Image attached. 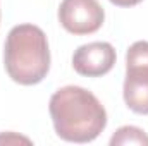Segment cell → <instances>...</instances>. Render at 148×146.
Masks as SVG:
<instances>
[{"mask_svg": "<svg viewBox=\"0 0 148 146\" xmlns=\"http://www.w3.org/2000/svg\"><path fill=\"white\" fill-rule=\"evenodd\" d=\"M57 136L69 143H91L107 126V112L100 100L81 86L57 89L48 103Z\"/></svg>", "mask_w": 148, "mask_h": 146, "instance_id": "obj_1", "label": "cell"}, {"mask_svg": "<svg viewBox=\"0 0 148 146\" xmlns=\"http://www.w3.org/2000/svg\"><path fill=\"white\" fill-rule=\"evenodd\" d=\"M3 65L9 77L23 86L41 83L50 71L48 40L35 24L14 26L5 40Z\"/></svg>", "mask_w": 148, "mask_h": 146, "instance_id": "obj_2", "label": "cell"}, {"mask_svg": "<svg viewBox=\"0 0 148 146\" xmlns=\"http://www.w3.org/2000/svg\"><path fill=\"white\" fill-rule=\"evenodd\" d=\"M122 95L129 110L148 115V41H136L127 48Z\"/></svg>", "mask_w": 148, "mask_h": 146, "instance_id": "obj_3", "label": "cell"}, {"mask_svg": "<svg viewBox=\"0 0 148 146\" xmlns=\"http://www.w3.org/2000/svg\"><path fill=\"white\" fill-rule=\"evenodd\" d=\"M105 21L103 7L98 0H62L59 7L60 26L76 36L97 33Z\"/></svg>", "mask_w": 148, "mask_h": 146, "instance_id": "obj_4", "label": "cell"}, {"mask_svg": "<svg viewBox=\"0 0 148 146\" xmlns=\"http://www.w3.org/2000/svg\"><path fill=\"white\" fill-rule=\"evenodd\" d=\"M115 48L107 41H91L77 46L73 55V67L79 76L102 77L110 72L115 64Z\"/></svg>", "mask_w": 148, "mask_h": 146, "instance_id": "obj_5", "label": "cell"}, {"mask_svg": "<svg viewBox=\"0 0 148 146\" xmlns=\"http://www.w3.org/2000/svg\"><path fill=\"white\" fill-rule=\"evenodd\" d=\"M112 146H126V145H147L148 146V134L136 127V126H124L115 131L110 138Z\"/></svg>", "mask_w": 148, "mask_h": 146, "instance_id": "obj_6", "label": "cell"}, {"mask_svg": "<svg viewBox=\"0 0 148 146\" xmlns=\"http://www.w3.org/2000/svg\"><path fill=\"white\" fill-rule=\"evenodd\" d=\"M109 2H112L117 7H134V5L141 3L143 0H109Z\"/></svg>", "mask_w": 148, "mask_h": 146, "instance_id": "obj_7", "label": "cell"}]
</instances>
